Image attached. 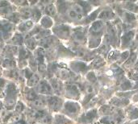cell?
<instances>
[{"label":"cell","instance_id":"4fadbf2b","mask_svg":"<svg viewBox=\"0 0 138 124\" xmlns=\"http://www.w3.org/2000/svg\"><path fill=\"white\" fill-rule=\"evenodd\" d=\"M35 44H36V41L33 38H31L30 40H27V45H28V47L29 48H31V49L34 48Z\"/></svg>","mask_w":138,"mask_h":124},{"label":"cell","instance_id":"8fae6325","mask_svg":"<svg viewBox=\"0 0 138 124\" xmlns=\"http://www.w3.org/2000/svg\"><path fill=\"white\" fill-rule=\"evenodd\" d=\"M15 91V85H13L12 84L7 85V94H9V95L13 94V93Z\"/></svg>","mask_w":138,"mask_h":124},{"label":"cell","instance_id":"f1b7e54d","mask_svg":"<svg viewBox=\"0 0 138 124\" xmlns=\"http://www.w3.org/2000/svg\"><path fill=\"white\" fill-rule=\"evenodd\" d=\"M15 124H26V123L24 121H23V120H19L18 122H16Z\"/></svg>","mask_w":138,"mask_h":124},{"label":"cell","instance_id":"4dcf8cb0","mask_svg":"<svg viewBox=\"0 0 138 124\" xmlns=\"http://www.w3.org/2000/svg\"><path fill=\"white\" fill-rule=\"evenodd\" d=\"M1 103H2V102H0V108H1Z\"/></svg>","mask_w":138,"mask_h":124},{"label":"cell","instance_id":"ffe728a7","mask_svg":"<svg viewBox=\"0 0 138 124\" xmlns=\"http://www.w3.org/2000/svg\"><path fill=\"white\" fill-rule=\"evenodd\" d=\"M13 41L15 43H16V44H21V43H22V37H21V35H15V37L13 38Z\"/></svg>","mask_w":138,"mask_h":124},{"label":"cell","instance_id":"d4e9b609","mask_svg":"<svg viewBox=\"0 0 138 124\" xmlns=\"http://www.w3.org/2000/svg\"><path fill=\"white\" fill-rule=\"evenodd\" d=\"M69 16L71 18H77V15H78V14H77L74 10H71V11H69Z\"/></svg>","mask_w":138,"mask_h":124},{"label":"cell","instance_id":"7402d4cb","mask_svg":"<svg viewBox=\"0 0 138 124\" xmlns=\"http://www.w3.org/2000/svg\"><path fill=\"white\" fill-rule=\"evenodd\" d=\"M23 109V105L22 102H18L16 105V107H15V110H16V111L17 112H21L22 111V110Z\"/></svg>","mask_w":138,"mask_h":124},{"label":"cell","instance_id":"6da1fadb","mask_svg":"<svg viewBox=\"0 0 138 124\" xmlns=\"http://www.w3.org/2000/svg\"><path fill=\"white\" fill-rule=\"evenodd\" d=\"M48 104L51 109H53V110H57V109L60 108L61 105V100L58 97H52L48 101Z\"/></svg>","mask_w":138,"mask_h":124},{"label":"cell","instance_id":"ba28073f","mask_svg":"<svg viewBox=\"0 0 138 124\" xmlns=\"http://www.w3.org/2000/svg\"><path fill=\"white\" fill-rule=\"evenodd\" d=\"M45 105V102L41 98H36V100L32 101V106L35 107H41Z\"/></svg>","mask_w":138,"mask_h":124},{"label":"cell","instance_id":"7a4b0ae2","mask_svg":"<svg viewBox=\"0 0 138 124\" xmlns=\"http://www.w3.org/2000/svg\"><path fill=\"white\" fill-rule=\"evenodd\" d=\"M38 91L41 93V94H48L51 93V88L49 87L48 84H47V82H45L43 81V82H41L40 84H39Z\"/></svg>","mask_w":138,"mask_h":124},{"label":"cell","instance_id":"9a60e30c","mask_svg":"<svg viewBox=\"0 0 138 124\" xmlns=\"http://www.w3.org/2000/svg\"><path fill=\"white\" fill-rule=\"evenodd\" d=\"M40 121L43 122V123H45L48 124V123H52V118H51V117L49 115H47V114H46V115H45L42 118L40 119Z\"/></svg>","mask_w":138,"mask_h":124},{"label":"cell","instance_id":"9c48e42d","mask_svg":"<svg viewBox=\"0 0 138 124\" xmlns=\"http://www.w3.org/2000/svg\"><path fill=\"white\" fill-rule=\"evenodd\" d=\"M52 42V39L51 38H43L40 41V44L42 45L44 47H48Z\"/></svg>","mask_w":138,"mask_h":124},{"label":"cell","instance_id":"44dd1931","mask_svg":"<svg viewBox=\"0 0 138 124\" xmlns=\"http://www.w3.org/2000/svg\"><path fill=\"white\" fill-rule=\"evenodd\" d=\"M17 50V48L15 47V46H11V47H8L7 48V53H11V54H13L15 52H16Z\"/></svg>","mask_w":138,"mask_h":124},{"label":"cell","instance_id":"52a82bcc","mask_svg":"<svg viewBox=\"0 0 138 124\" xmlns=\"http://www.w3.org/2000/svg\"><path fill=\"white\" fill-rule=\"evenodd\" d=\"M45 11L47 12V14L52 16H54L56 14V10L53 5H48L47 7L45 8Z\"/></svg>","mask_w":138,"mask_h":124},{"label":"cell","instance_id":"277c9868","mask_svg":"<svg viewBox=\"0 0 138 124\" xmlns=\"http://www.w3.org/2000/svg\"><path fill=\"white\" fill-rule=\"evenodd\" d=\"M51 83H52V87H53V89L55 90L56 92H60L61 91V84L59 82H57V80H51Z\"/></svg>","mask_w":138,"mask_h":124},{"label":"cell","instance_id":"30bf717a","mask_svg":"<svg viewBox=\"0 0 138 124\" xmlns=\"http://www.w3.org/2000/svg\"><path fill=\"white\" fill-rule=\"evenodd\" d=\"M27 98L28 100H31V101H34L37 98V96H36V93L33 91V90H31L29 91L28 94H27Z\"/></svg>","mask_w":138,"mask_h":124},{"label":"cell","instance_id":"d6986e66","mask_svg":"<svg viewBox=\"0 0 138 124\" xmlns=\"http://www.w3.org/2000/svg\"><path fill=\"white\" fill-rule=\"evenodd\" d=\"M42 24L45 25L46 27H49V26L52 24V21L48 18H44V20L42 21Z\"/></svg>","mask_w":138,"mask_h":124},{"label":"cell","instance_id":"8992f818","mask_svg":"<svg viewBox=\"0 0 138 124\" xmlns=\"http://www.w3.org/2000/svg\"><path fill=\"white\" fill-rule=\"evenodd\" d=\"M31 26H32V23L28 21V22H26L23 23V24H21L20 27H19V29H20L22 32H25V31H28L29 28H31Z\"/></svg>","mask_w":138,"mask_h":124},{"label":"cell","instance_id":"ac0fdd59","mask_svg":"<svg viewBox=\"0 0 138 124\" xmlns=\"http://www.w3.org/2000/svg\"><path fill=\"white\" fill-rule=\"evenodd\" d=\"M32 17H33V19L35 20H39V18L40 17V12L39 11H37V10H36V11H34L33 12H32Z\"/></svg>","mask_w":138,"mask_h":124},{"label":"cell","instance_id":"3957f363","mask_svg":"<svg viewBox=\"0 0 138 124\" xmlns=\"http://www.w3.org/2000/svg\"><path fill=\"white\" fill-rule=\"evenodd\" d=\"M39 82V77L37 75H32L31 77L28 79V84L29 86H33V85H36Z\"/></svg>","mask_w":138,"mask_h":124},{"label":"cell","instance_id":"2e32d148","mask_svg":"<svg viewBox=\"0 0 138 124\" xmlns=\"http://www.w3.org/2000/svg\"><path fill=\"white\" fill-rule=\"evenodd\" d=\"M133 36V33L132 32H128V33H127V34H126L124 36H123V42H128L129 41V40H131V38H132Z\"/></svg>","mask_w":138,"mask_h":124},{"label":"cell","instance_id":"5b68a950","mask_svg":"<svg viewBox=\"0 0 138 124\" xmlns=\"http://www.w3.org/2000/svg\"><path fill=\"white\" fill-rule=\"evenodd\" d=\"M65 107H66V110L69 112H70V113H75V112L77 111V106L74 103H70V102H69L68 104H66V106H65Z\"/></svg>","mask_w":138,"mask_h":124},{"label":"cell","instance_id":"f546056e","mask_svg":"<svg viewBox=\"0 0 138 124\" xmlns=\"http://www.w3.org/2000/svg\"><path fill=\"white\" fill-rule=\"evenodd\" d=\"M4 85V81L2 79H0V89Z\"/></svg>","mask_w":138,"mask_h":124},{"label":"cell","instance_id":"484cf974","mask_svg":"<svg viewBox=\"0 0 138 124\" xmlns=\"http://www.w3.org/2000/svg\"><path fill=\"white\" fill-rule=\"evenodd\" d=\"M11 20H14V22H17L19 20V15H17V14H14V15L11 17Z\"/></svg>","mask_w":138,"mask_h":124},{"label":"cell","instance_id":"4316f807","mask_svg":"<svg viewBox=\"0 0 138 124\" xmlns=\"http://www.w3.org/2000/svg\"><path fill=\"white\" fill-rule=\"evenodd\" d=\"M25 76H26V77L30 78V77H31V76H32V73H31L30 70L27 69V70L25 71Z\"/></svg>","mask_w":138,"mask_h":124},{"label":"cell","instance_id":"7c38bea8","mask_svg":"<svg viewBox=\"0 0 138 124\" xmlns=\"http://www.w3.org/2000/svg\"><path fill=\"white\" fill-rule=\"evenodd\" d=\"M21 15H23V18H28L32 15V12L29 10V9H24V10L22 11V13Z\"/></svg>","mask_w":138,"mask_h":124},{"label":"cell","instance_id":"cb8c5ba5","mask_svg":"<svg viewBox=\"0 0 138 124\" xmlns=\"http://www.w3.org/2000/svg\"><path fill=\"white\" fill-rule=\"evenodd\" d=\"M74 10L76 11L77 14H82V8L81 7V6H78V5L75 6Z\"/></svg>","mask_w":138,"mask_h":124},{"label":"cell","instance_id":"e0dca14e","mask_svg":"<svg viewBox=\"0 0 138 124\" xmlns=\"http://www.w3.org/2000/svg\"><path fill=\"white\" fill-rule=\"evenodd\" d=\"M15 62L13 61H11V60H7V61H4L3 65L5 66H7V67H14L15 66Z\"/></svg>","mask_w":138,"mask_h":124},{"label":"cell","instance_id":"603a6c76","mask_svg":"<svg viewBox=\"0 0 138 124\" xmlns=\"http://www.w3.org/2000/svg\"><path fill=\"white\" fill-rule=\"evenodd\" d=\"M101 25H102V23H101L100 22H96V23H94V24H93V27H92V30L96 31V30L99 29V28H101Z\"/></svg>","mask_w":138,"mask_h":124},{"label":"cell","instance_id":"5bb4252c","mask_svg":"<svg viewBox=\"0 0 138 124\" xmlns=\"http://www.w3.org/2000/svg\"><path fill=\"white\" fill-rule=\"evenodd\" d=\"M29 55V52L27 51L26 49H22L20 52H19V57H20L21 59H25Z\"/></svg>","mask_w":138,"mask_h":124},{"label":"cell","instance_id":"83f0119b","mask_svg":"<svg viewBox=\"0 0 138 124\" xmlns=\"http://www.w3.org/2000/svg\"><path fill=\"white\" fill-rule=\"evenodd\" d=\"M127 16H128V21H131V20H134V15L132 14H127Z\"/></svg>","mask_w":138,"mask_h":124}]
</instances>
